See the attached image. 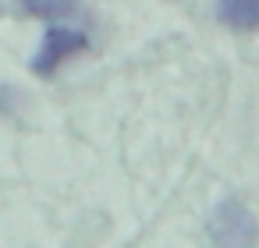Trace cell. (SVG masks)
<instances>
[{"label": "cell", "mask_w": 259, "mask_h": 248, "mask_svg": "<svg viewBox=\"0 0 259 248\" xmlns=\"http://www.w3.org/2000/svg\"><path fill=\"white\" fill-rule=\"evenodd\" d=\"M209 241L227 244V248H248L259 241V223L241 202L224 199L209 216Z\"/></svg>", "instance_id": "6da1fadb"}, {"label": "cell", "mask_w": 259, "mask_h": 248, "mask_svg": "<svg viewBox=\"0 0 259 248\" xmlns=\"http://www.w3.org/2000/svg\"><path fill=\"white\" fill-rule=\"evenodd\" d=\"M89 50V36L82 29H71V25H54L47 29L36 57H32V71L36 75H57L71 57L85 54Z\"/></svg>", "instance_id": "7a4b0ae2"}, {"label": "cell", "mask_w": 259, "mask_h": 248, "mask_svg": "<svg viewBox=\"0 0 259 248\" xmlns=\"http://www.w3.org/2000/svg\"><path fill=\"white\" fill-rule=\"evenodd\" d=\"M217 18L234 32H259V0H217Z\"/></svg>", "instance_id": "3957f363"}, {"label": "cell", "mask_w": 259, "mask_h": 248, "mask_svg": "<svg viewBox=\"0 0 259 248\" xmlns=\"http://www.w3.org/2000/svg\"><path fill=\"white\" fill-rule=\"evenodd\" d=\"M18 8L32 18H47V22H57V18H68L78 0H18Z\"/></svg>", "instance_id": "277c9868"}]
</instances>
